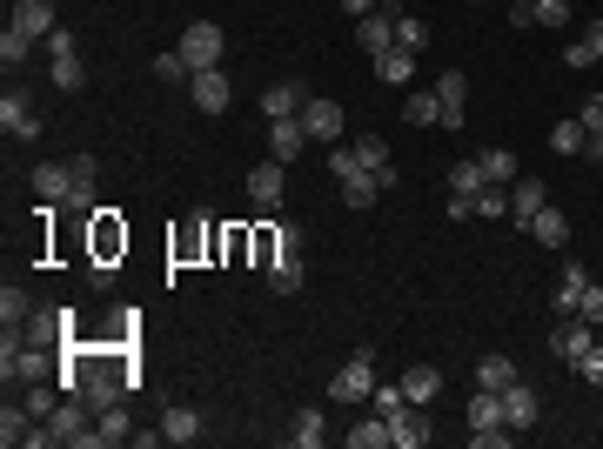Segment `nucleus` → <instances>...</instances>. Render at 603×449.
Wrapping results in <instances>:
<instances>
[{
    "instance_id": "obj_1",
    "label": "nucleus",
    "mask_w": 603,
    "mask_h": 449,
    "mask_svg": "<svg viewBox=\"0 0 603 449\" xmlns=\"http://www.w3.org/2000/svg\"><path fill=\"white\" fill-rule=\"evenodd\" d=\"M181 61H188V74H201V68H222V54H228V34L215 21H195L188 34H181V47H175Z\"/></svg>"
},
{
    "instance_id": "obj_2",
    "label": "nucleus",
    "mask_w": 603,
    "mask_h": 449,
    "mask_svg": "<svg viewBox=\"0 0 603 449\" xmlns=\"http://www.w3.org/2000/svg\"><path fill=\"white\" fill-rule=\"evenodd\" d=\"M47 68H54V88H81V81H88V68H81V47H74V34H67V27H54V34H47Z\"/></svg>"
},
{
    "instance_id": "obj_3",
    "label": "nucleus",
    "mask_w": 603,
    "mask_h": 449,
    "mask_svg": "<svg viewBox=\"0 0 603 449\" xmlns=\"http://www.w3.org/2000/svg\"><path fill=\"white\" fill-rule=\"evenodd\" d=\"M362 396H376V356L369 349H356L335 369V403H362Z\"/></svg>"
},
{
    "instance_id": "obj_4",
    "label": "nucleus",
    "mask_w": 603,
    "mask_h": 449,
    "mask_svg": "<svg viewBox=\"0 0 603 449\" xmlns=\"http://www.w3.org/2000/svg\"><path fill=\"white\" fill-rule=\"evenodd\" d=\"M282 188H289V161L268 155V161H255V168H248V202L262 208V215H268V208H282Z\"/></svg>"
},
{
    "instance_id": "obj_5",
    "label": "nucleus",
    "mask_w": 603,
    "mask_h": 449,
    "mask_svg": "<svg viewBox=\"0 0 603 449\" xmlns=\"http://www.w3.org/2000/svg\"><path fill=\"white\" fill-rule=\"evenodd\" d=\"M389 188H396V168H362V175L342 181V202H349V208H376Z\"/></svg>"
},
{
    "instance_id": "obj_6",
    "label": "nucleus",
    "mask_w": 603,
    "mask_h": 449,
    "mask_svg": "<svg viewBox=\"0 0 603 449\" xmlns=\"http://www.w3.org/2000/svg\"><path fill=\"white\" fill-rule=\"evenodd\" d=\"M188 101H195L201 114H222V108H228V74H222V68L188 74Z\"/></svg>"
},
{
    "instance_id": "obj_7",
    "label": "nucleus",
    "mask_w": 603,
    "mask_h": 449,
    "mask_svg": "<svg viewBox=\"0 0 603 449\" xmlns=\"http://www.w3.org/2000/svg\"><path fill=\"white\" fill-rule=\"evenodd\" d=\"M536 416H543V403H536V389H530V382L516 376L510 389H503V423H510V429H530Z\"/></svg>"
},
{
    "instance_id": "obj_8",
    "label": "nucleus",
    "mask_w": 603,
    "mask_h": 449,
    "mask_svg": "<svg viewBox=\"0 0 603 449\" xmlns=\"http://www.w3.org/2000/svg\"><path fill=\"white\" fill-rule=\"evenodd\" d=\"M309 148V128H302V114H289V121H268V155L275 161H295Z\"/></svg>"
},
{
    "instance_id": "obj_9",
    "label": "nucleus",
    "mask_w": 603,
    "mask_h": 449,
    "mask_svg": "<svg viewBox=\"0 0 603 449\" xmlns=\"http://www.w3.org/2000/svg\"><path fill=\"white\" fill-rule=\"evenodd\" d=\"M436 101H443V128H463V101H469V74H463V68H443V81H436Z\"/></svg>"
},
{
    "instance_id": "obj_10",
    "label": "nucleus",
    "mask_w": 603,
    "mask_h": 449,
    "mask_svg": "<svg viewBox=\"0 0 603 449\" xmlns=\"http://www.w3.org/2000/svg\"><path fill=\"white\" fill-rule=\"evenodd\" d=\"M67 168H74V188H67V208H74V215H94V175H101V161H94V155H74Z\"/></svg>"
},
{
    "instance_id": "obj_11",
    "label": "nucleus",
    "mask_w": 603,
    "mask_h": 449,
    "mask_svg": "<svg viewBox=\"0 0 603 449\" xmlns=\"http://www.w3.org/2000/svg\"><path fill=\"white\" fill-rule=\"evenodd\" d=\"M590 342H597V322H583V315H570V322H563L557 336H550V349H557V356L570 362V369H577V356L590 349Z\"/></svg>"
},
{
    "instance_id": "obj_12",
    "label": "nucleus",
    "mask_w": 603,
    "mask_h": 449,
    "mask_svg": "<svg viewBox=\"0 0 603 449\" xmlns=\"http://www.w3.org/2000/svg\"><path fill=\"white\" fill-rule=\"evenodd\" d=\"M356 41H362V54H382V47H396V14H389V7L362 14V21H356Z\"/></svg>"
},
{
    "instance_id": "obj_13",
    "label": "nucleus",
    "mask_w": 603,
    "mask_h": 449,
    "mask_svg": "<svg viewBox=\"0 0 603 449\" xmlns=\"http://www.w3.org/2000/svg\"><path fill=\"white\" fill-rule=\"evenodd\" d=\"M0 128H7V135H21V141H34V135H41L34 101H27V94H7V101H0Z\"/></svg>"
},
{
    "instance_id": "obj_14",
    "label": "nucleus",
    "mask_w": 603,
    "mask_h": 449,
    "mask_svg": "<svg viewBox=\"0 0 603 449\" xmlns=\"http://www.w3.org/2000/svg\"><path fill=\"white\" fill-rule=\"evenodd\" d=\"M543 202H550V195H543V181H536V175H516V181H510V222L530 228Z\"/></svg>"
},
{
    "instance_id": "obj_15",
    "label": "nucleus",
    "mask_w": 603,
    "mask_h": 449,
    "mask_svg": "<svg viewBox=\"0 0 603 449\" xmlns=\"http://www.w3.org/2000/svg\"><path fill=\"white\" fill-rule=\"evenodd\" d=\"M302 128H309V141H329L335 148V135H342V108H335V101H302Z\"/></svg>"
},
{
    "instance_id": "obj_16",
    "label": "nucleus",
    "mask_w": 603,
    "mask_h": 449,
    "mask_svg": "<svg viewBox=\"0 0 603 449\" xmlns=\"http://www.w3.org/2000/svg\"><path fill=\"white\" fill-rule=\"evenodd\" d=\"M7 27H21V34H34V41H47V34H54V0H14V21Z\"/></svg>"
},
{
    "instance_id": "obj_17",
    "label": "nucleus",
    "mask_w": 603,
    "mask_h": 449,
    "mask_svg": "<svg viewBox=\"0 0 603 449\" xmlns=\"http://www.w3.org/2000/svg\"><path fill=\"white\" fill-rule=\"evenodd\" d=\"M409 74H416V54H409V47H382L376 54V81L382 88H409Z\"/></svg>"
},
{
    "instance_id": "obj_18",
    "label": "nucleus",
    "mask_w": 603,
    "mask_h": 449,
    "mask_svg": "<svg viewBox=\"0 0 603 449\" xmlns=\"http://www.w3.org/2000/svg\"><path fill=\"white\" fill-rule=\"evenodd\" d=\"M67 188H74V168H61V161H41L34 168V195L41 202H67Z\"/></svg>"
},
{
    "instance_id": "obj_19",
    "label": "nucleus",
    "mask_w": 603,
    "mask_h": 449,
    "mask_svg": "<svg viewBox=\"0 0 603 449\" xmlns=\"http://www.w3.org/2000/svg\"><path fill=\"white\" fill-rule=\"evenodd\" d=\"M302 101H309V94L295 88V81H275V88L262 94V114L268 121H289V114H302Z\"/></svg>"
},
{
    "instance_id": "obj_20",
    "label": "nucleus",
    "mask_w": 603,
    "mask_h": 449,
    "mask_svg": "<svg viewBox=\"0 0 603 449\" xmlns=\"http://www.w3.org/2000/svg\"><path fill=\"white\" fill-rule=\"evenodd\" d=\"M34 47H41L34 34H21V27H7V34H0V68H7V74H21L27 61H34Z\"/></svg>"
},
{
    "instance_id": "obj_21",
    "label": "nucleus",
    "mask_w": 603,
    "mask_h": 449,
    "mask_svg": "<svg viewBox=\"0 0 603 449\" xmlns=\"http://www.w3.org/2000/svg\"><path fill=\"white\" fill-rule=\"evenodd\" d=\"M389 429H396V449H423V443H429V416H423V403H409Z\"/></svg>"
},
{
    "instance_id": "obj_22",
    "label": "nucleus",
    "mask_w": 603,
    "mask_h": 449,
    "mask_svg": "<svg viewBox=\"0 0 603 449\" xmlns=\"http://www.w3.org/2000/svg\"><path fill=\"white\" fill-rule=\"evenodd\" d=\"M402 389H409V403H436V389H443V369H429V362H416V369H402Z\"/></svg>"
},
{
    "instance_id": "obj_23",
    "label": "nucleus",
    "mask_w": 603,
    "mask_h": 449,
    "mask_svg": "<svg viewBox=\"0 0 603 449\" xmlns=\"http://www.w3.org/2000/svg\"><path fill=\"white\" fill-rule=\"evenodd\" d=\"M530 235L543 248H563V242H570V215H557V208L543 202V208H536V222H530Z\"/></svg>"
},
{
    "instance_id": "obj_24",
    "label": "nucleus",
    "mask_w": 603,
    "mask_h": 449,
    "mask_svg": "<svg viewBox=\"0 0 603 449\" xmlns=\"http://www.w3.org/2000/svg\"><path fill=\"white\" fill-rule=\"evenodd\" d=\"M510 382H516V362H510V356H483V362H476V389H490V396H503Z\"/></svg>"
},
{
    "instance_id": "obj_25",
    "label": "nucleus",
    "mask_w": 603,
    "mask_h": 449,
    "mask_svg": "<svg viewBox=\"0 0 603 449\" xmlns=\"http://www.w3.org/2000/svg\"><path fill=\"white\" fill-rule=\"evenodd\" d=\"M161 436H168V443H195L201 436V409H168V416H161Z\"/></svg>"
},
{
    "instance_id": "obj_26",
    "label": "nucleus",
    "mask_w": 603,
    "mask_h": 449,
    "mask_svg": "<svg viewBox=\"0 0 603 449\" xmlns=\"http://www.w3.org/2000/svg\"><path fill=\"white\" fill-rule=\"evenodd\" d=\"M563 61H570V68H590V61H603V21L583 27L577 41H570V54H563Z\"/></svg>"
},
{
    "instance_id": "obj_27",
    "label": "nucleus",
    "mask_w": 603,
    "mask_h": 449,
    "mask_svg": "<svg viewBox=\"0 0 603 449\" xmlns=\"http://www.w3.org/2000/svg\"><path fill=\"white\" fill-rule=\"evenodd\" d=\"M322 436H329V423H322V409H302L289 423V443L295 449H322Z\"/></svg>"
},
{
    "instance_id": "obj_28",
    "label": "nucleus",
    "mask_w": 603,
    "mask_h": 449,
    "mask_svg": "<svg viewBox=\"0 0 603 449\" xmlns=\"http://www.w3.org/2000/svg\"><path fill=\"white\" fill-rule=\"evenodd\" d=\"M583 282H590V269H583V262H563V282H557V315H577Z\"/></svg>"
},
{
    "instance_id": "obj_29",
    "label": "nucleus",
    "mask_w": 603,
    "mask_h": 449,
    "mask_svg": "<svg viewBox=\"0 0 603 449\" xmlns=\"http://www.w3.org/2000/svg\"><path fill=\"white\" fill-rule=\"evenodd\" d=\"M268 289H275V295L302 289V255H275V262H268Z\"/></svg>"
},
{
    "instance_id": "obj_30",
    "label": "nucleus",
    "mask_w": 603,
    "mask_h": 449,
    "mask_svg": "<svg viewBox=\"0 0 603 449\" xmlns=\"http://www.w3.org/2000/svg\"><path fill=\"white\" fill-rule=\"evenodd\" d=\"M476 188H490L483 161H456V168H449V195H469V202H476Z\"/></svg>"
},
{
    "instance_id": "obj_31",
    "label": "nucleus",
    "mask_w": 603,
    "mask_h": 449,
    "mask_svg": "<svg viewBox=\"0 0 603 449\" xmlns=\"http://www.w3.org/2000/svg\"><path fill=\"white\" fill-rule=\"evenodd\" d=\"M389 443H396L389 416H376V423H356V429H349V449H389Z\"/></svg>"
},
{
    "instance_id": "obj_32",
    "label": "nucleus",
    "mask_w": 603,
    "mask_h": 449,
    "mask_svg": "<svg viewBox=\"0 0 603 449\" xmlns=\"http://www.w3.org/2000/svg\"><path fill=\"white\" fill-rule=\"evenodd\" d=\"M402 121H416V128H429V121H443V101H436V88H416L409 101H402Z\"/></svg>"
},
{
    "instance_id": "obj_33",
    "label": "nucleus",
    "mask_w": 603,
    "mask_h": 449,
    "mask_svg": "<svg viewBox=\"0 0 603 449\" xmlns=\"http://www.w3.org/2000/svg\"><path fill=\"white\" fill-rule=\"evenodd\" d=\"M496 423H503V396L476 389V396H469V429H496Z\"/></svg>"
},
{
    "instance_id": "obj_34",
    "label": "nucleus",
    "mask_w": 603,
    "mask_h": 449,
    "mask_svg": "<svg viewBox=\"0 0 603 449\" xmlns=\"http://www.w3.org/2000/svg\"><path fill=\"white\" fill-rule=\"evenodd\" d=\"M476 161H483V175H490L496 188H510V181L523 175V168H516V155H510V148H490V155H476Z\"/></svg>"
},
{
    "instance_id": "obj_35",
    "label": "nucleus",
    "mask_w": 603,
    "mask_h": 449,
    "mask_svg": "<svg viewBox=\"0 0 603 449\" xmlns=\"http://www.w3.org/2000/svg\"><path fill=\"white\" fill-rule=\"evenodd\" d=\"M94 429H101V443H128V436H134V429H128V409H121V403L101 409V416H94Z\"/></svg>"
},
{
    "instance_id": "obj_36",
    "label": "nucleus",
    "mask_w": 603,
    "mask_h": 449,
    "mask_svg": "<svg viewBox=\"0 0 603 449\" xmlns=\"http://www.w3.org/2000/svg\"><path fill=\"white\" fill-rule=\"evenodd\" d=\"M369 403H376V416H389V423H396L402 409H409V389H402V382H376V396H369Z\"/></svg>"
},
{
    "instance_id": "obj_37",
    "label": "nucleus",
    "mask_w": 603,
    "mask_h": 449,
    "mask_svg": "<svg viewBox=\"0 0 603 449\" xmlns=\"http://www.w3.org/2000/svg\"><path fill=\"white\" fill-rule=\"evenodd\" d=\"M27 429H34V416H27V409H14V403L0 409V443H7V449L27 443Z\"/></svg>"
},
{
    "instance_id": "obj_38",
    "label": "nucleus",
    "mask_w": 603,
    "mask_h": 449,
    "mask_svg": "<svg viewBox=\"0 0 603 449\" xmlns=\"http://www.w3.org/2000/svg\"><path fill=\"white\" fill-rule=\"evenodd\" d=\"M530 27H570V0H530Z\"/></svg>"
},
{
    "instance_id": "obj_39",
    "label": "nucleus",
    "mask_w": 603,
    "mask_h": 449,
    "mask_svg": "<svg viewBox=\"0 0 603 449\" xmlns=\"http://www.w3.org/2000/svg\"><path fill=\"white\" fill-rule=\"evenodd\" d=\"M583 135H590L583 121H557V128H550V148H557V155H583Z\"/></svg>"
},
{
    "instance_id": "obj_40",
    "label": "nucleus",
    "mask_w": 603,
    "mask_h": 449,
    "mask_svg": "<svg viewBox=\"0 0 603 449\" xmlns=\"http://www.w3.org/2000/svg\"><path fill=\"white\" fill-rule=\"evenodd\" d=\"M396 47H409V54H423V47H429V27L416 21V14H396Z\"/></svg>"
},
{
    "instance_id": "obj_41",
    "label": "nucleus",
    "mask_w": 603,
    "mask_h": 449,
    "mask_svg": "<svg viewBox=\"0 0 603 449\" xmlns=\"http://www.w3.org/2000/svg\"><path fill=\"white\" fill-rule=\"evenodd\" d=\"M476 215H490V222H503V215H510V188H476Z\"/></svg>"
},
{
    "instance_id": "obj_42",
    "label": "nucleus",
    "mask_w": 603,
    "mask_h": 449,
    "mask_svg": "<svg viewBox=\"0 0 603 449\" xmlns=\"http://www.w3.org/2000/svg\"><path fill=\"white\" fill-rule=\"evenodd\" d=\"M27 315H34V302H27L21 289H0V322H7V329H21Z\"/></svg>"
},
{
    "instance_id": "obj_43",
    "label": "nucleus",
    "mask_w": 603,
    "mask_h": 449,
    "mask_svg": "<svg viewBox=\"0 0 603 449\" xmlns=\"http://www.w3.org/2000/svg\"><path fill=\"white\" fill-rule=\"evenodd\" d=\"M577 315L603 329V282H583V295H577Z\"/></svg>"
},
{
    "instance_id": "obj_44",
    "label": "nucleus",
    "mask_w": 603,
    "mask_h": 449,
    "mask_svg": "<svg viewBox=\"0 0 603 449\" xmlns=\"http://www.w3.org/2000/svg\"><path fill=\"white\" fill-rule=\"evenodd\" d=\"M356 161H362V168H389V148H382V135H362V141H356Z\"/></svg>"
},
{
    "instance_id": "obj_45",
    "label": "nucleus",
    "mask_w": 603,
    "mask_h": 449,
    "mask_svg": "<svg viewBox=\"0 0 603 449\" xmlns=\"http://www.w3.org/2000/svg\"><path fill=\"white\" fill-rule=\"evenodd\" d=\"M577 376H583V382H597V389H603V342H590V349L577 356Z\"/></svg>"
},
{
    "instance_id": "obj_46",
    "label": "nucleus",
    "mask_w": 603,
    "mask_h": 449,
    "mask_svg": "<svg viewBox=\"0 0 603 449\" xmlns=\"http://www.w3.org/2000/svg\"><path fill=\"white\" fill-rule=\"evenodd\" d=\"M54 389H47V382H34V396H27V416H34V423H47V416H54Z\"/></svg>"
},
{
    "instance_id": "obj_47",
    "label": "nucleus",
    "mask_w": 603,
    "mask_h": 449,
    "mask_svg": "<svg viewBox=\"0 0 603 449\" xmlns=\"http://www.w3.org/2000/svg\"><path fill=\"white\" fill-rule=\"evenodd\" d=\"M510 436H516L510 423H496V429H469V443H476V449H503Z\"/></svg>"
},
{
    "instance_id": "obj_48",
    "label": "nucleus",
    "mask_w": 603,
    "mask_h": 449,
    "mask_svg": "<svg viewBox=\"0 0 603 449\" xmlns=\"http://www.w3.org/2000/svg\"><path fill=\"white\" fill-rule=\"evenodd\" d=\"M329 168H335V181H349V175H362V161H356V148H329Z\"/></svg>"
},
{
    "instance_id": "obj_49",
    "label": "nucleus",
    "mask_w": 603,
    "mask_h": 449,
    "mask_svg": "<svg viewBox=\"0 0 603 449\" xmlns=\"http://www.w3.org/2000/svg\"><path fill=\"white\" fill-rule=\"evenodd\" d=\"M275 255H302V228H295V222L275 228Z\"/></svg>"
},
{
    "instance_id": "obj_50",
    "label": "nucleus",
    "mask_w": 603,
    "mask_h": 449,
    "mask_svg": "<svg viewBox=\"0 0 603 449\" xmlns=\"http://www.w3.org/2000/svg\"><path fill=\"white\" fill-rule=\"evenodd\" d=\"M155 81H188V61H181V54H161V61H155Z\"/></svg>"
},
{
    "instance_id": "obj_51",
    "label": "nucleus",
    "mask_w": 603,
    "mask_h": 449,
    "mask_svg": "<svg viewBox=\"0 0 603 449\" xmlns=\"http://www.w3.org/2000/svg\"><path fill=\"white\" fill-rule=\"evenodd\" d=\"M577 121L590 128V135H603V94H590V101H583V108H577Z\"/></svg>"
},
{
    "instance_id": "obj_52",
    "label": "nucleus",
    "mask_w": 603,
    "mask_h": 449,
    "mask_svg": "<svg viewBox=\"0 0 603 449\" xmlns=\"http://www.w3.org/2000/svg\"><path fill=\"white\" fill-rule=\"evenodd\" d=\"M583 161H603V135H583Z\"/></svg>"
},
{
    "instance_id": "obj_53",
    "label": "nucleus",
    "mask_w": 603,
    "mask_h": 449,
    "mask_svg": "<svg viewBox=\"0 0 603 449\" xmlns=\"http://www.w3.org/2000/svg\"><path fill=\"white\" fill-rule=\"evenodd\" d=\"M382 7H389V14H396V0H382Z\"/></svg>"
},
{
    "instance_id": "obj_54",
    "label": "nucleus",
    "mask_w": 603,
    "mask_h": 449,
    "mask_svg": "<svg viewBox=\"0 0 603 449\" xmlns=\"http://www.w3.org/2000/svg\"><path fill=\"white\" fill-rule=\"evenodd\" d=\"M510 7H516V0H510Z\"/></svg>"
}]
</instances>
